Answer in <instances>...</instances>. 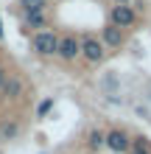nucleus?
<instances>
[{"label": "nucleus", "mask_w": 151, "mask_h": 154, "mask_svg": "<svg viewBox=\"0 0 151 154\" xmlns=\"http://www.w3.org/2000/svg\"><path fill=\"white\" fill-rule=\"evenodd\" d=\"M104 146L109 149V151H115V154H126L131 149V137L123 129H109V132L104 134Z\"/></svg>", "instance_id": "nucleus-1"}, {"label": "nucleus", "mask_w": 151, "mask_h": 154, "mask_svg": "<svg viewBox=\"0 0 151 154\" xmlns=\"http://www.w3.org/2000/svg\"><path fill=\"white\" fill-rule=\"evenodd\" d=\"M109 20H112V25H115V28H129V25H134L137 14H134V8H131V6L118 3V6H112Z\"/></svg>", "instance_id": "nucleus-2"}, {"label": "nucleus", "mask_w": 151, "mask_h": 154, "mask_svg": "<svg viewBox=\"0 0 151 154\" xmlns=\"http://www.w3.org/2000/svg\"><path fill=\"white\" fill-rule=\"evenodd\" d=\"M59 48V37L50 31H39L37 37H34V51L39 53V56H53Z\"/></svg>", "instance_id": "nucleus-3"}, {"label": "nucleus", "mask_w": 151, "mask_h": 154, "mask_svg": "<svg viewBox=\"0 0 151 154\" xmlns=\"http://www.w3.org/2000/svg\"><path fill=\"white\" fill-rule=\"evenodd\" d=\"M78 48H81V53H84L87 62H101L104 59V45L95 37H84L81 42H78Z\"/></svg>", "instance_id": "nucleus-4"}, {"label": "nucleus", "mask_w": 151, "mask_h": 154, "mask_svg": "<svg viewBox=\"0 0 151 154\" xmlns=\"http://www.w3.org/2000/svg\"><path fill=\"white\" fill-rule=\"evenodd\" d=\"M56 53L65 62H70V59H76L78 53H81V48H78V39L76 37H62L59 39V48H56Z\"/></svg>", "instance_id": "nucleus-5"}, {"label": "nucleus", "mask_w": 151, "mask_h": 154, "mask_svg": "<svg viewBox=\"0 0 151 154\" xmlns=\"http://www.w3.org/2000/svg\"><path fill=\"white\" fill-rule=\"evenodd\" d=\"M101 45H109V48H120V45H123V31L120 28H115V25L109 23V25H106V28L101 31Z\"/></svg>", "instance_id": "nucleus-6"}, {"label": "nucleus", "mask_w": 151, "mask_h": 154, "mask_svg": "<svg viewBox=\"0 0 151 154\" xmlns=\"http://www.w3.org/2000/svg\"><path fill=\"white\" fill-rule=\"evenodd\" d=\"M0 90H3V95L8 98V101H14V98L23 95V81L20 79H6V84L0 87Z\"/></svg>", "instance_id": "nucleus-7"}, {"label": "nucleus", "mask_w": 151, "mask_h": 154, "mask_svg": "<svg viewBox=\"0 0 151 154\" xmlns=\"http://www.w3.org/2000/svg\"><path fill=\"white\" fill-rule=\"evenodd\" d=\"M25 23H28L31 28L42 31V28L48 25V17H45V11H25Z\"/></svg>", "instance_id": "nucleus-8"}, {"label": "nucleus", "mask_w": 151, "mask_h": 154, "mask_svg": "<svg viewBox=\"0 0 151 154\" xmlns=\"http://www.w3.org/2000/svg\"><path fill=\"white\" fill-rule=\"evenodd\" d=\"M45 6H48V0H20L23 14L25 11H45Z\"/></svg>", "instance_id": "nucleus-9"}, {"label": "nucleus", "mask_w": 151, "mask_h": 154, "mask_svg": "<svg viewBox=\"0 0 151 154\" xmlns=\"http://www.w3.org/2000/svg\"><path fill=\"white\" fill-rule=\"evenodd\" d=\"M129 154H151L148 140H146V137H134V140H131V149H129Z\"/></svg>", "instance_id": "nucleus-10"}, {"label": "nucleus", "mask_w": 151, "mask_h": 154, "mask_svg": "<svg viewBox=\"0 0 151 154\" xmlns=\"http://www.w3.org/2000/svg\"><path fill=\"white\" fill-rule=\"evenodd\" d=\"M87 146H90L92 151H98V149L104 146V132H98V129H92V132H90V137H87Z\"/></svg>", "instance_id": "nucleus-11"}, {"label": "nucleus", "mask_w": 151, "mask_h": 154, "mask_svg": "<svg viewBox=\"0 0 151 154\" xmlns=\"http://www.w3.org/2000/svg\"><path fill=\"white\" fill-rule=\"evenodd\" d=\"M53 109V98H45V101H39V106H37V115L42 118V115H48Z\"/></svg>", "instance_id": "nucleus-12"}, {"label": "nucleus", "mask_w": 151, "mask_h": 154, "mask_svg": "<svg viewBox=\"0 0 151 154\" xmlns=\"http://www.w3.org/2000/svg\"><path fill=\"white\" fill-rule=\"evenodd\" d=\"M3 134H6V137H14V134H17V126H14V123L3 126Z\"/></svg>", "instance_id": "nucleus-13"}, {"label": "nucleus", "mask_w": 151, "mask_h": 154, "mask_svg": "<svg viewBox=\"0 0 151 154\" xmlns=\"http://www.w3.org/2000/svg\"><path fill=\"white\" fill-rule=\"evenodd\" d=\"M3 84H6V70L0 67V87H3Z\"/></svg>", "instance_id": "nucleus-14"}, {"label": "nucleus", "mask_w": 151, "mask_h": 154, "mask_svg": "<svg viewBox=\"0 0 151 154\" xmlns=\"http://www.w3.org/2000/svg\"><path fill=\"white\" fill-rule=\"evenodd\" d=\"M0 39H3V23H0Z\"/></svg>", "instance_id": "nucleus-15"}, {"label": "nucleus", "mask_w": 151, "mask_h": 154, "mask_svg": "<svg viewBox=\"0 0 151 154\" xmlns=\"http://www.w3.org/2000/svg\"><path fill=\"white\" fill-rule=\"evenodd\" d=\"M118 3H126V0H118Z\"/></svg>", "instance_id": "nucleus-16"}]
</instances>
